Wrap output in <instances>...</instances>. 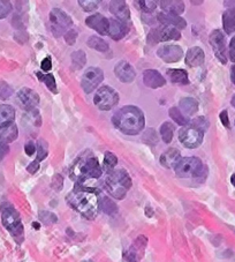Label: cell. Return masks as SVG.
<instances>
[{"label":"cell","instance_id":"30","mask_svg":"<svg viewBox=\"0 0 235 262\" xmlns=\"http://www.w3.org/2000/svg\"><path fill=\"white\" fill-rule=\"evenodd\" d=\"M99 209H102L103 213H105L106 215H114L118 213L116 203L107 196H103L99 200Z\"/></svg>","mask_w":235,"mask_h":262},{"label":"cell","instance_id":"52","mask_svg":"<svg viewBox=\"0 0 235 262\" xmlns=\"http://www.w3.org/2000/svg\"><path fill=\"white\" fill-rule=\"evenodd\" d=\"M35 150H36V147H35V144H34L33 142L27 143L26 146H25V151H26V154H27V155H28V156L34 155Z\"/></svg>","mask_w":235,"mask_h":262},{"label":"cell","instance_id":"6","mask_svg":"<svg viewBox=\"0 0 235 262\" xmlns=\"http://www.w3.org/2000/svg\"><path fill=\"white\" fill-rule=\"evenodd\" d=\"M174 171L180 178H197L204 171V165L197 157H184L176 163Z\"/></svg>","mask_w":235,"mask_h":262},{"label":"cell","instance_id":"40","mask_svg":"<svg viewBox=\"0 0 235 262\" xmlns=\"http://www.w3.org/2000/svg\"><path fill=\"white\" fill-rule=\"evenodd\" d=\"M49 152V146L48 142L45 140H39L38 141V149H37V160L36 161H43L44 159H46Z\"/></svg>","mask_w":235,"mask_h":262},{"label":"cell","instance_id":"1","mask_svg":"<svg viewBox=\"0 0 235 262\" xmlns=\"http://www.w3.org/2000/svg\"><path fill=\"white\" fill-rule=\"evenodd\" d=\"M66 200L68 205L83 217L88 220L97 217L99 211V198L98 193L93 189L76 185L73 191L68 193Z\"/></svg>","mask_w":235,"mask_h":262},{"label":"cell","instance_id":"2","mask_svg":"<svg viewBox=\"0 0 235 262\" xmlns=\"http://www.w3.org/2000/svg\"><path fill=\"white\" fill-rule=\"evenodd\" d=\"M102 176V168L97 157L91 151L84 152L76 160L69 170V177L82 186L90 179H98Z\"/></svg>","mask_w":235,"mask_h":262},{"label":"cell","instance_id":"5","mask_svg":"<svg viewBox=\"0 0 235 262\" xmlns=\"http://www.w3.org/2000/svg\"><path fill=\"white\" fill-rule=\"evenodd\" d=\"M105 187L113 198L123 200L129 188L132 187V179L127 171L123 169L111 171L105 179Z\"/></svg>","mask_w":235,"mask_h":262},{"label":"cell","instance_id":"15","mask_svg":"<svg viewBox=\"0 0 235 262\" xmlns=\"http://www.w3.org/2000/svg\"><path fill=\"white\" fill-rule=\"evenodd\" d=\"M17 98L22 106L27 110H35V107L38 105L39 103V96L37 93L30 88H22L19 93H17Z\"/></svg>","mask_w":235,"mask_h":262},{"label":"cell","instance_id":"19","mask_svg":"<svg viewBox=\"0 0 235 262\" xmlns=\"http://www.w3.org/2000/svg\"><path fill=\"white\" fill-rule=\"evenodd\" d=\"M157 20L160 22L162 26L165 27H172L175 29H184L187 26V22L184 21L181 16L167 14V13H159L157 15Z\"/></svg>","mask_w":235,"mask_h":262},{"label":"cell","instance_id":"55","mask_svg":"<svg viewBox=\"0 0 235 262\" xmlns=\"http://www.w3.org/2000/svg\"><path fill=\"white\" fill-rule=\"evenodd\" d=\"M230 183H232V185L235 187V173L232 174V177H230Z\"/></svg>","mask_w":235,"mask_h":262},{"label":"cell","instance_id":"23","mask_svg":"<svg viewBox=\"0 0 235 262\" xmlns=\"http://www.w3.org/2000/svg\"><path fill=\"white\" fill-rule=\"evenodd\" d=\"M19 135V129L14 123L0 126V142L3 143H11L15 141Z\"/></svg>","mask_w":235,"mask_h":262},{"label":"cell","instance_id":"4","mask_svg":"<svg viewBox=\"0 0 235 262\" xmlns=\"http://www.w3.org/2000/svg\"><path fill=\"white\" fill-rule=\"evenodd\" d=\"M0 213H2L3 225L12 234L14 241L20 245V244L24 243L25 239L24 224H22L20 214L17 213L14 206L8 202L3 203L2 207H0Z\"/></svg>","mask_w":235,"mask_h":262},{"label":"cell","instance_id":"28","mask_svg":"<svg viewBox=\"0 0 235 262\" xmlns=\"http://www.w3.org/2000/svg\"><path fill=\"white\" fill-rule=\"evenodd\" d=\"M167 75L171 79L172 82L174 83H181V84H188L189 80H188V74L186 71L183 70H169L167 71Z\"/></svg>","mask_w":235,"mask_h":262},{"label":"cell","instance_id":"17","mask_svg":"<svg viewBox=\"0 0 235 262\" xmlns=\"http://www.w3.org/2000/svg\"><path fill=\"white\" fill-rule=\"evenodd\" d=\"M114 73L116 75V78L124 83L133 82L135 76H136V72H135L133 66L128 64L127 61L118 62L114 67Z\"/></svg>","mask_w":235,"mask_h":262},{"label":"cell","instance_id":"3","mask_svg":"<svg viewBox=\"0 0 235 262\" xmlns=\"http://www.w3.org/2000/svg\"><path fill=\"white\" fill-rule=\"evenodd\" d=\"M118 129L127 135H136L144 128V115L137 106L128 105L116 111L112 118Z\"/></svg>","mask_w":235,"mask_h":262},{"label":"cell","instance_id":"36","mask_svg":"<svg viewBox=\"0 0 235 262\" xmlns=\"http://www.w3.org/2000/svg\"><path fill=\"white\" fill-rule=\"evenodd\" d=\"M72 61H73V65L76 69H82L87 62V57H85V53L82 50H79V51H75L73 55H72Z\"/></svg>","mask_w":235,"mask_h":262},{"label":"cell","instance_id":"54","mask_svg":"<svg viewBox=\"0 0 235 262\" xmlns=\"http://www.w3.org/2000/svg\"><path fill=\"white\" fill-rule=\"evenodd\" d=\"M146 213H147V215L149 216V217H151V216H152V210H151L150 207H147L146 208Z\"/></svg>","mask_w":235,"mask_h":262},{"label":"cell","instance_id":"41","mask_svg":"<svg viewBox=\"0 0 235 262\" xmlns=\"http://www.w3.org/2000/svg\"><path fill=\"white\" fill-rule=\"evenodd\" d=\"M13 95V89L5 81H0V98L8 99Z\"/></svg>","mask_w":235,"mask_h":262},{"label":"cell","instance_id":"56","mask_svg":"<svg viewBox=\"0 0 235 262\" xmlns=\"http://www.w3.org/2000/svg\"><path fill=\"white\" fill-rule=\"evenodd\" d=\"M33 227H34L36 230H39V224H38V223H33Z\"/></svg>","mask_w":235,"mask_h":262},{"label":"cell","instance_id":"49","mask_svg":"<svg viewBox=\"0 0 235 262\" xmlns=\"http://www.w3.org/2000/svg\"><path fill=\"white\" fill-rule=\"evenodd\" d=\"M220 120H221V123H223V125L225 126V127H227V128H229V119H228V114H227V111L226 110H224V111H221V114H220Z\"/></svg>","mask_w":235,"mask_h":262},{"label":"cell","instance_id":"25","mask_svg":"<svg viewBox=\"0 0 235 262\" xmlns=\"http://www.w3.org/2000/svg\"><path fill=\"white\" fill-rule=\"evenodd\" d=\"M162 11H165L167 14L180 15L184 11V3L179 2V0H173V2H160Z\"/></svg>","mask_w":235,"mask_h":262},{"label":"cell","instance_id":"10","mask_svg":"<svg viewBox=\"0 0 235 262\" xmlns=\"http://www.w3.org/2000/svg\"><path fill=\"white\" fill-rule=\"evenodd\" d=\"M180 37H181V34L178 29L161 26L150 31V34L148 35V43L156 44L159 42H166V40H178Z\"/></svg>","mask_w":235,"mask_h":262},{"label":"cell","instance_id":"11","mask_svg":"<svg viewBox=\"0 0 235 262\" xmlns=\"http://www.w3.org/2000/svg\"><path fill=\"white\" fill-rule=\"evenodd\" d=\"M104 80V73L101 69L98 67H89V69L84 72L81 80V85H82L83 90L87 94L92 93L95 89H97L99 83Z\"/></svg>","mask_w":235,"mask_h":262},{"label":"cell","instance_id":"24","mask_svg":"<svg viewBox=\"0 0 235 262\" xmlns=\"http://www.w3.org/2000/svg\"><path fill=\"white\" fill-rule=\"evenodd\" d=\"M128 33V27L125 22L119 20H110V29H108V35L114 40H119L124 38L126 34Z\"/></svg>","mask_w":235,"mask_h":262},{"label":"cell","instance_id":"43","mask_svg":"<svg viewBox=\"0 0 235 262\" xmlns=\"http://www.w3.org/2000/svg\"><path fill=\"white\" fill-rule=\"evenodd\" d=\"M11 12H12L11 3L6 2V0H0V19H5Z\"/></svg>","mask_w":235,"mask_h":262},{"label":"cell","instance_id":"35","mask_svg":"<svg viewBox=\"0 0 235 262\" xmlns=\"http://www.w3.org/2000/svg\"><path fill=\"white\" fill-rule=\"evenodd\" d=\"M118 164V159L114 154L112 152H106L105 156H104V170L106 172H111L113 169L115 168V165Z\"/></svg>","mask_w":235,"mask_h":262},{"label":"cell","instance_id":"34","mask_svg":"<svg viewBox=\"0 0 235 262\" xmlns=\"http://www.w3.org/2000/svg\"><path fill=\"white\" fill-rule=\"evenodd\" d=\"M173 133H174V126L171 123H169V121H166V123H164L160 126V135L165 143H170L172 141V139H173Z\"/></svg>","mask_w":235,"mask_h":262},{"label":"cell","instance_id":"7","mask_svg":"<svg viewBox=\"0 0 235 262\" xmlns=\"http://www.w3.org/2000/svg\"><path fill=\"white\" fill-rule=\"evenodd\" d=\"M119 102V95L114 89L108 87V85H104L98 90L93 97V103L99 110L107 111L111 110L113 106Z\"/></svg>","mask_w":235,"mask_h":262},{"label":"cell","instance_id":"32","mask_svg":"<svg viewBox=\"0 0 235 262\" xmlns=\"http://www.w3.org/2000/svg\"><path fill=\"white\" fill-rule=\"evenodd\" d=\"M169 114L171 118L173 119V121H175V123L180 126H187V124L189 123L188 118L182 115V112L180 111L179 107H171Z\"/></svg>","mask_w":235,"mask_h":262},{"label":"cell","instance_id":"48","mask_svg":"<svg viewBox=\"0 0 235 262\" xmlns=\"http://www.w3.org/2000/svg\"><path fill=\"white\" fill-rule=\"evenodd\" d=\"M38 170H39V162L38 161L31 162V163L28 166H27V171H28V172L31 173V174L36 173Z\"/></svg>","mask_w":235,"mask_h":262},{"label":"cell","instance_id":"42","mask_svg":"<svg viewBox=\"0 0 235 262\" xmlns=\"http://www.w3.org/2000/svg\"><path fill=\"white\" fill-rule=\"evenodd\" d=\"M143 141L147 142L148 144H150V146H153V144H156L158 142V137L156 132L153 129H147L146 133H144V137H143Z\"/></svg>","mask_w":235,"mask_h":262},{"label":"cell","instance_id":"37","mask_svg":"<svg viewBox=\"0 0 235 262\" xmlns=\"http://www.w3.org/2000/svg\"><path fill=\"white\" fill-rule=\"evenodd\" d=\"M135 5L137 6V8L146 13H151L156 10L157 7V2H152V0H141V2H135Z\"/></svg>","mask_w":235,"mask_h":262},{"label":"cell","instance_id":"16","mask_svg":"<svg viewBox=\"0 0 235 262\" xmlns=\"http://www.w3.org/2000/svg\"><path fill=\"white\" fill-rule=\"evenodd\" d=\"M85 24L88 27L92 28L101 35H108V29H110V20L106 19L102 14H93L87 17Z\"/></svg>","mask_w":235,"mask_h":262},{"label":"cell","instance_id":"18","mask_svg":"<svg viewBox=\"0 0 235 262\" xmlns=\"http://www.w3.org/2000/svg\"><path fill=\"white\" fill-rule=\"evenodd\" d=\"M110 12L115 17H118V20L121 22H125V24L130 19L129 8L124 0H113V2H111Z\"/></svg>","mask_w":235,"mask_h":262},{"label":"cell","instance_id":"21","mask_svg":"<svg viewBox=\"0 0 235 262\" xmlns=\"http://www.w3.org/2000/svg\"><path fill=\"white\" fill-rule=\"evenodd\" d=\"M205 60L204 51L201 48L194 47L188 50L186 55V64L191 67H198L203 65Z\"/></svg>","mask_w":235,"mask_h":262},{"label":"cell","instance_id":"14","mask_svg":"<svg viewBox=\"0 0 235 262\" xmlns=\"http://www.w3.org/2000/svg\"><path fill=\"white\" fill-rule=\"evenodd\" d=\"M157 55L165 62L172 64V62H178L181 59L183 56V50L179 45H164V47L158 49Z\"/></svg>","mask_w":235,"mask_h":262},{"label":"cell","instance_id":"39","mask_svg":"<svg viewBox=\"0 0 235 262\" xmlns=\"http://www.w3.org/2000/svg\"><path fill=\"white\" fill-rule=\"evenodd\" d=\"M99 2L97 0H80L79 5L85 12H93L95 10H97L99 6Z\"/></svg>","mask_w":235,"mask_h":262},{"label":"cell","instance_id":"59","mask_svg":"<svg viewBox=\"0 0 235 262\" xmlns=\"http://www.w3.org/2000/svg\"><path fill=\"white\" fill-rule=\"evenodd\" d=\"M85 262H92V261H85Z\"/></svg>","mask_w":235,"mask_h":262},{"label":"cell","instance_id":"44","mask_svg":"<svg viewBox=\"0 0 235 262\" xmlns=\"http://www.w3.org/2000/svg\"><path fill=\"white\" fill-rule=\"evenodd\" d=\"M192 125L195 126L197 128H200L201 130H203V132H205L207 127H209V121H207L204 117H200V118H196L194 120Z\"/></svg>","mask_w":235,"mask_h":262},{"label":"cell","instance_id":"29","mask_svg":"<svg viewBox=\"0 0 235 262\" xmlns=\"http://www.w3.org/2000/svg\"><path fill=\"white\" fill-rule=\"evenodd\" d=\"M179 105L182 109V111L186 112V114L189 116L196 114L198 110V102L195 98H192V97L182 98L181 101H180Z\"/></svg>","mask_w":235,"mask_h":262},{"label":"cell","instance_id":"57","mask_svg":"<svg viewBox=\"0 0 235 262\" xmlns=\"http://www.w3.org/2000/svg\"><path fill=\"white\" fill-rule=\"evenodd\" d=\"M230 103H232V105L235 107V95L233 96V98H232V101H230Z\"/></svg>","mask_w":235,"mask_h":262},{"label":"cell","instance_id":"38","mask_svg":"<svg viewBox=\"0 0 235 262\" xmlns=\"http://www.w3.org/2000/svg\"><path fill=\"white\" fill-rule=\"evenodd\" d=\"M39 220L42 221V222H43L44 224L50 225V224H54V223H57L58 217H57V215H56V214L50 213V211H46V210H40V211H39Z\"/></svg>","mask_w":235,"mask_h":262},{"label":"cell","instance_id":"53","mask_svg":"<svg viewBox=\"0 0 235 262\" xmlns=\"http://www.w3.org/2000/svg\"><path fill=\"white\" fill-rule=\"evenodd\" d=\"M230 76H232L233 82L235 83V65H233L232 69H230Z\"/></svg>","mask_w":235,"mask_h":262},{"label":"cell","instance_id":"50","mask_svg":"<svg viewBox=\"0 0 235 262\" xmlns=\"http://www.w3.org/2000/svg\"><path fill=\"white\" fill-rule=\"evenodd\" d=\"M8 151H10V148H8L7 144L0 142V161L5 159V156L7 155Z\"/></svg>","mask_w":235,"mask_h":262},{"label":"cell","instance_id":"27","mask_svg":"<svg viewBox=\"0 0 235 262\" xmlns=\"http://www.w3.org/2000/svg\"><path fill=\"white\" fill-rule=\"evenodd\" d=\"M223 26L226 34H232L235 31V8H229L223 15Z\"/></svg>","mask_w":235,"mask_h":262},{"label":"cell","instance_id":"20","mask_svg":"<svg viewBox=\"0 0 235 262\" xmlns=\"http://www.w3.org/2000/svg\"><path fill=\"white\" fill-rule=\"evenodd\" d=\"M143 82L149 88L157 89L162 87V85H165L166 81L158 71L148 70L143 73Z\"/></svg>","mask_w":235,"mask_h":262},{"label":"cell","instance_id":"46","mask_svg":"<svg viewBox=\"0 0 235 262\" xmlns=\"http://www.w3.org/2000/svg\"><path fill=\"white\" fill-rule=\"evenodd\" d=\"M64 37H65V40H66L67 44H68V45H73V44L75 43L76 37H78V33H76V31L73 30V29H69V30L67 31V33L64 35Z\"/></svg>","mask_w":235,"mask_h":262},{"label":"cell","instance_id":"58","mask_svg":"<svg viewBox=\"0 0 235 262\" xmlns=\"http://www.w3.org/2000/svg\"><path fill=\"white\" fill-rule=\"evenodd\" d=\"M193 4H195V5H197V4H202V2H192Z\"/></svg>","mask_w":235,"mask_h":262},{"label":"cell","instance_id":"22","mask_svg":"<svg viewBox=\"0 0 235 262\" xmlns=\"http://www.w3.org/2000/svg\"><path fill=\"white\" fill-rule=\"evenodd\" d=\"M181 160V154L175 148H171L160 156V164L166 169H174L176 163Z\"/></svg>","mask_w":235,"mask_h":262},{"label":"cell","instance_id":"31","mask_svg":"<svg viewBox=\"0 0 235 262\" xmlns=\"http://www.w3.org/2000/svg\"><path fill=\"white\" fill-rule=\"evenodd\" d=\"M87 44L89 48L97 50L99 52H106L110 47H108V44L105 42V40L97 37V36H91V37L88 38L87 40Z\"/></svg>","mask_w":235,"mask_h":262},{"label":"cell","instance_id":"8","mask_svg":"<svg viewBox=\"0 0 235 262\" xmlns=\"http://www.w3.org/2000/svg\"><path fill=\"white\" fill-rule=\"evenodd\" d=\"M50 21H51L52 31L56 36H60L61 34H66L73 25L72 17L59 8H53L50 13Z\"/></svg>","mask_w":235,"mask_h":262},{"label":"cell","instance_id":"9","mask_svg":"<svg viewBox=\"0 0 235 262\" xmlns=\"http://www.w3.org/2000/svg\"><path fill=\"white\" fill-rule=\"evenodd\" d=\"M203 135H204V132L195 126H184L179 132V140L186 148L194 149L203 142Z\"/></svg>","mask_w":235,"mask_h":262},{"label":"cell","instance_id":"51","mask_svg":"<svg viewBox=\"0 0 235 262\" xmlns=\"http://www.w3.org/2000/svg\"><path fill=\"white\" fill-rule=\"evenodd\" d=\"M229 58L230 60L235 62V36L230 39L229 43Z\"/></svg>","mask_w":235,"mask_h":262},{"label":"cell","instance_id":"26","mask_svg":"<svg viewBox=\"0 0 235 262\" xmlns=\"http://www.w3.org/2000/svg\"><path fill=\"white\" fill-rule=\"evenodd\" d=\"M15 118V110L11 105L3 104L0 105V126L11 124L14 121Z\"/></svg>","mask_w":235,"mask_h":262},{"label":"cell","instance_id":"12","mask_svg":"<svg viewBox=\"0 0 235 262\" xmlns=\"http://www.w3.org/2000/svg\"><path fill=\"white\" fill-rule=\"evenodd\" d=\"M209 40L216 57L218 58L221 64H226L227 57H226V39L224 34L220 30H214L210 35Z\"/></svg>","mask_w":235,"mask_h":262},{"label":"cell","instance_id":"33","mask_svg":"<svg viewBox=\"0 0 235 262\" xmlns=\"http://www.w3.org/2000/svg\"><path fill=\"white\" fill-rule=\"evenodd\" d=\"M36 75H37L39 81H42V82L46 84V87L50 89V92H52L54 94L58 93L56 80H54V76L52 74H43V73H40V72H38Z\"/></svg>","mask_w":235,"mask_h":262},{"label":"cell","instance_id":"45","mask_svg":"<svg viewBox=\"0 0 235 262\" xmlns=\"http://www.w3.org/2000/svg\"><path fill=\"white\" fill-rule=\"evenodd\" d=\"M51 186L53 189H56V191H60V189L62 188V186H64V179H62L60 174L54 176L52 179Z\"/></svg>","mask_w":235,"mask_h":262},{"label":"cell","instance_id":"13","mask_svg":"<svg viewBox=\"0 0 235 262\" xmlns=\"http://www.w3.org/2000/svg\"><path fill=\"white\" fill-rule=\"evenodd\" d=\"M148 245V239L144 236H139L136 241L134 242L132 246L129 247L128 251L125 253V260L127 262H139L144 255L146 248Z\"/></svg>","mask_w":235,"mask_h":262},{"label":"cell","instance_id":"47","mask_svg":"<svg viewBox=\"0 0 235 262\" xmlns=\"http://www.w3.org/2000/svg\"><path fill=\"white\" fill-rule=\"evenodd\" d=\"M40 69H42L43 72H48L52 69V61H51V58L46 57L44 58L42 64H40Z\"/></svg>","mask_w":235,"mask_h":262}]
</instances>
